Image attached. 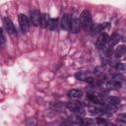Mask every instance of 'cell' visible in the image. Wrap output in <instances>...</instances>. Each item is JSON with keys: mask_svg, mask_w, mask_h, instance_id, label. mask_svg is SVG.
I'll use <instances>...</instances> for the list:
<instances>
[{"mask_svg": "<svg viewBox=\"0 0 126 126\" xmlns=\"http://www.w3.org/2000/svg\"><path fill=\"white\" fill-rule=\"evenodd\" d=\"M80 22H81V27L85 32H92L93 29V20H92V14L89 10L85 9L80 16Z\"/></svg>", "mask_w": 126, "mask_h": 126, "instance_id": "1", "label": "cell"}, {"mask_svg": "<svg viewBox=\"0 0 126 126\" xmlns=\"http://www.w3.org/2000/svg\"><path fill=\"white\" fill-rule=\"evenodd\" d=\"M66 107L69 110H71L73 112H76L77 115H79V116H82V115H84L86 113V111L83 108L82 104H79V103H76V102H68L66 104Z\"/></svg>", "mask_w": 126, "mask_h": 126, "instance_id": "2", "label": "cell"}, {"mask_svg": "<svg viewBox=\"0 0 126 126\" xmlns=\"http://www.w3.org/2000/svg\"><path fill=\"white\" fill-rule=\"evenodd\" d=\"M18 20H19V25H20V28H21L22 32H28L29 30H30V22H29L28 17L24 14H20L18 16Z\"/></svg>", "mask_w": 126, "mask_h": 126, "instance_id": "3", "label": "cell"}, {"mask_svg": "<svg viewBox=\"0 0 126 126\" xmlns=\"http://www.w3.org/2000/svg\"><path fill=\"white\" fill-rule=\"evenodd\" d=\"M30 19H31V23L33 26H39L40 25V19H41V14L39 13L38 10L34 9L32 10L30 13Z\"/></svg>", "mask_w": 126, "mask_h": 126, "instance_id": "4", "label": "cell"}, {"mask_svg": "<svg viewBox=\"0 0 126 126\" xmlns=\"http://www.w3.org/2000/svg\"><path fill=\"white\" fill-rule=\"evenodd\" d=\"M108 39H109V36H108L106 33H101V34H99V36L97 37V39H96V41H95V46H96V48L102 49V48L106 45V43L108 42Z\"/></svg>", "mask_w": 126, "mask_h": 126, "instance_id": "5", "label": "cell"}, {"mask_svg": "<svg viewBox=\"0 0 126 126\" xmlns=\"http://www.w3.org/2000/svg\"><path fill=\"white\" fill-rule=\"evenodd\" d=\"M3 24H4V29L6 30V32L10 34H13L15 32H16V29L14 27V24L13 22L10 20V18L8 17H5L3 19Z\"/></svg>", "mask_w": 126, "mask_h": 126, "instance_id": "6", "label": "cell"}, {"mask_svg": "<svg viewBox=\"0 0 126 126\" xmlns=\"http://www.w3.org/2000/svg\"><path fill=\"white\" fill-rule=\"evenodd\" d=\"M71 22H72V19L68 14L63 15V17L61 18V23H60L61 28L65 31H69L71 28Z\"/></svg>", "mask_w": 126, "mask_h": 126, "instance_id": "7", "label": "cell"}, {"mask_svg": "<svg viewBox=\"0 0 126 126\" xmlns=\"http://www.w3.org/2000/svg\"><path fill=\"white\" fill-rule=\"evenodd\" d=\"M80 27H81V22L79 21V19L73 18V19H72V22H71V28H70L71 32H73V33L79 32Z\"/></svg>", "mask_w": 126, "mask_h": 126, "instance_id": "8", "label": "cell"}, {"mask_svg": "<svg viewBox=\"0 0 126 126\" xmlns=\"http://www.w3.org/2000/svg\"><path fill=\"white\" fill-rule=\"evenodd\" d=\"M105 85H106V88L109 90H118L121 88V83L119 81H116V80L108 81V82H106Z\"/></svg>", "mask_w": 126, "mask_h": 126, "instance_id": "9", "label": "cell"}, {"mask_svg": "<svg viewBox=\"0 0 126 126\" xmlns=\"http://www.w3.org/2000/svg\"><path fill=\"white\" fill-rule=\"evenodd\" d=\"M120 34L119 33H117V32H113L112 34H111V36L109 37V39H108V44L109 45H111V46H114V45H116L117 43H118V41L120 40Z\"/></svg>", "mask_w": 126, "mask_h": 126, "instance_id": "10", "label": "cell"}, {"mask_svg": "<svg viewBox=\"0 0 126 126\" xmlns=\"http://www.w3.org/2000/svg\"><path fill=\"white\" fill-rule=\"evenodd\" d=\"M68 96L73 100H77L82 96V92L79 90H71L68 93Z\"/></svg>", "mask_w": 126, "mask_h": 126, "instance_id": "11", "label": "cell"}, {"mask_svg": "<svg viewBox=\"0 0 126 126\" xmlns=\"http://www.w3.org/2000/svg\"><path fill=\"white\" fill-rule=\"evenodd\" d=\"M115 55L116 57H121L123 56L124 54H126V45L124 44H121V45H118L115 49Z\"/></svg>", "mask_w": 126, "mask_h": 126, "instance_id": "12", "label": "cell"}, {"mask_svg": "<svg viewBox=\"0 0 126 126\" xmlns=\"http://www.w3.org/2000/svg\"><path fill=\"white\" fill-rule=\"evenodd\" d=\"M47 28H48L50 31H55V30H57V28H58V21H57V19H50L49 22H48Z\"/></svg>", "mask_w": 126, "mask_h": 126, "instance_id": "13", "label": "cell"}, {"mask_svg": "<svg viewBox=\"0 0 126 126\" xmlns=\"http://www.w3.org/2000/svg\"><path fill=\"white\" fill-rule=\"evenodd\" d=\"M106 100L109 102L110 105H113V106H117L120 103V98H118L117 96H107Z\"/></svg>", "mask_w": 126, "mask_h": 126, "instance_id": "14", "label": "cell"}, {"mask_svg": "<svg viewBox=\"0 0 126 126\" xmlns=\"http://www.w3.org/2000/svg\"><path fill=\"white\" fill-rule=\"evenodd\" d=\"M50 19H48V16L46 14H41V19H40V26L42 28H46L48 26V22Z\"/></svg>", "mask_w": 126, "mask_h": 126, "instance_id": "15", "label": "cell"}, {"mask_svg": "<svg viewBox=\"0 0 126 126\" xmlns=\"http://www.w3.org/2000/svg\"><path fill=\"white\" fill-rule=\"evenodd\" d=\"M102 52H103V54L106 56V57H110L111 55H112V53H113V49H112V46L111 45H107V46H104L103 48H102Z\"/></svg>", "mask_w": 126, "mask_h": 126, "instance_id": "16", "label": "cell"}, {"mask_svg": "<svg viewBox=\"0 0 126 126\" xmlns=\"http://www.w3.org/2000/svg\"><path fill=\"white\" fill-rule=\"evenodd\" d=\"M89 112H90L91 114H93V115H99V114H103V113H104L103 109L96 108V107H94V108H90V109H89Z\"/></svg>", "mask_w": 126, "mask_h": 126, "instance_id": "17", "label": "cell"}, {"mask_svg": "<svg viewBox=\"0 0 126 126\" xmlns=\"http://www.w3.org/2000/svg\"><path fill=\"white\" fill-rule=\"evenodd\" d=\"M88 98H89L92 102H94V103H102L101 100H100L96 95H94V94H89V95H88Z\"/></svg>", "mask_w": 126, "mask_h": 126, "instance_id": "18", "label": "cell"}, {"mask_svg": "<svg viewBox=\"0 0 126 126\" xmlns=\"http://www.w3.org/2000/svg\"><path fill=\"white\" fill-rule=\"evenodd\" d=\"M75 76H76V78H77L78 80H86V79H87V74L84 73V72H79V73H77Z\"/></svg>", "mask_w": 126, "mask_h": 126, "instance_id": "19", "label": "cell"}, {"mask_svg": "<svg viewBox=\"0 0 126 126\" xmlns=\"http://www.w3.org/2000/svg\"><path fill=\"white\" fill-rule=\"evenodd\" d=\"M117 119H118L120 122L126 123V113H120V114H118Z\"/></svg>", "mask_w": 126, "mask_h": 126, "instance_id": "20", "label": "cell"}, {"mask_svg": "<svg viewBox=\"0 0 126 126\" xmlns=\"http://www.w3.org/2000/svg\"><path fill=\"white\" fill-rule=\"evenodd\" d=\"M94 123V120L90 119V118H84L82 119V124L83 125H92Z\"/></svg>", "mask_w": 126, "mask_h": 126, "instance_id": "21", "label": "cell"}, {"mask_svg": "<svg viewBox=\"0 0 126 126\" xmlns=\"http://www.w3.org/2000/svg\"><path fill=\"white\" fill-rule=\"evenodd\" d=\"M111 77H112L114 80H116V81H118V80H119V81H122V80L124 79L123 76H122L121 74H113Z\"/></svg>", "mask_w": 126, "mask_h": 126, "instance_id": "22", "label": "cell"}, {"mask_svg": "<svg viewBox=\"0 0 126 126\" xmlns=\"http://www.w3.org/2000/svg\"><path fill=\"white\" fill-rule=\"evenodd\" d=\"M116 69L119 71H125L126 70V65L123 63H119L118 65H116Z\"/></svg>", "mask_w": 126, "mask_h": 126, "instance_id": "23", "label": "cell"}, {"mask_svg": "<svg viewBox=\"0 0 126 126\" xmlns=\"http://www.w3.org/2000/svg\"><path fill=\"white\" fill-rule=\"evenodd\" d=\"M96 123L97 124H99V125H102V124H107V122L103 119V118H100V117H98V118H96Z\"/></svg>", "mask_w": 126, "mask_h": 126, "instance_id": "24", "label": "cell"}, {"mask_svg": "<svg viewBox=\"0 0 126 126\" xmlns=\"http://www.w3.org/2000/svg\"><path fill=\"white\" fill-rule=\"evenodd\" d=\"M107 90H100L99 92H98V95L99 96H104V95H106L107 94Z\"/></svg>", "mask_w": 126, "mask_h": 126, "instance_id": "25", "label": "cell"}, {"mask_svg": "<svg viewBox=\"0 0 126 126\" xmlns=\"http://www.w3.org/2000/svg\"><path fill=\"white\" fill-rule=\"evenodd\" d=\"M1 43H2V45L4 44V42H5V34H4V30L3 29H1Z\"/></svg>", "mask_w": 126, "mask_h": 126, "instance_id": "26", "label": "cell"}, {"mask_svg": "<svg viewBox=\"0 0 126 126\" xmlns=\"http://www.w3.org/2000/svg\"><path fill=\"white\" fill-rule=\"evenodd\" d=\"M124 62H126V57H125V58H124Z\"/></svg>", "mask_w": 126, "mask_h": 126, "instance_id": "27", "label": "cell"}]
</instances>
